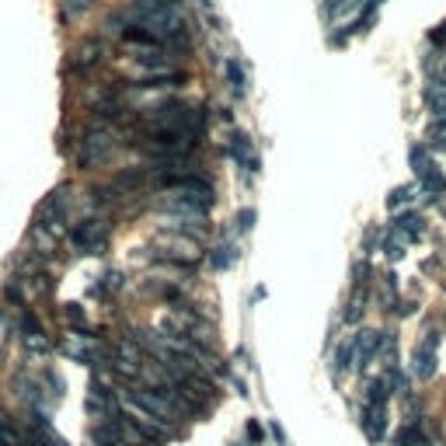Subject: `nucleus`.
<instances>
[{
	"label": "nucleus",
	"instance_id": "1",
	"mask_svg": "<svg viewBox=\"0 0 446 446\" xmlns=\"http://www.w3.org/2000/svg\"><path fill=\"white\" fill-rule=\"evenodd\" d=\"M115 150H119V143H115L112 126H91L81 136V147H77V168L81 171H98L115 157Z\"/></svg>",
	"mask_w": 446,
	"mask_h": 446
},
{
	"label": "nucleus",
	"instance_id": "2",
	"mask_svg": "<svg viewBox=\"0 0 446 446\" xmlns=\"http://www.w3.org/2000/svg\"><path fill=\"white\" fill-rule=\"evenodd\" d=\"M67 206H70V185H60V188H53L46 199H42V206L35 209V230H49V234H63V220H67Z\"/></svg>",
	"mask_w": 446,
	"mask_h": 446
},
{
	"label": "nucleus",
	"instance_id": "3",
	"mask_svg": "<svg viewBox=\"0 0 446 446\" xmlns=\"http://www.w3.org/2000/svg\"><path fill=\"white\" fill-rule=\"evenodd\" d=\"M70 244H74L81 255H94V258L105 255V251H108V223L98 220V216L77 223V227L70 230Z\"/></svg>",
	"mask_w": 446,
	"mask_h": 446
},
{
	"label": "nucleus",
	"instance_id": "4",
	"mask_svg": "<svg viewBox=\"0 0 446 446\" xmlns=\"http://www.w3.org/2000/svg\"><path fill=\"white\" fill-rule=\"evenodd\" d=\"M164 227H168L171 234H181V237H192V241H199V244H206V241H209V234H213V223H209V216H171Z\"/></svg>",
	"mask_w": 446,
	"mask_h": 446
},
{
	"label": "nucleus",
	"instance_id": "5",
	"mask_svg": "<svg viewBox=\"0 0 446 446\" xmlns=\"http://www.w3.org/2000/svg\"><path fill=\"white\" fill-rule=\"evenodd\" d=\"M359 426H362L369 443H383L387 440V405H366Z\"/></svg>",
	"mask_w": 446,
	"mask_h": 446
},
{
	"label": "nucleus",
	"instance_id": "6",
	"mask_svg": "<svg viewBox=\"0 0 446 446\" xmlns=\"http://www.w3.org/2000/svg\"><path fill=\"white\" fill-rule=\"evenodd\" d=\"M332 373L335 380H342L346 373H359V349H356V335L342 339L339 349H335V362H332Z\"/></svg>",
	"mask_w": 446,
	"mask_h": 446
},
{
	"label": "nucleus",
	"instance_id": "7",
	"mask_svg": "<svg viewBox=\"0 0 446 446\" xmlns=\"http://www.w3.org/2000/svg\"><path fill=\"white\" fill-rule=\"evenodd\" d=\"M101 60H105V42L91 39V42H84V46L74 53V60H70V74H84V77H88Z\"/></svg>",
	"mask_w": 446,
	"mask_h": 446
},
{
	"label": "nucleus",
	"instance_id": "8",
	"mask_svg": "<svg viewBox=\"0 0 446 446\" xmlns=\"http://www.w3.org/2000/svg\"><path fill=\"white\" fill-rule=\"evenodd\" d=\"M227 157H230V161H237V164H241V168H248V171H258V157H255L251 136H244V133H234V136L227 140Z\"/></svg>",
	"mask_w": 446,
	"mask_h": 446
},
{
	"label": "nucleus",
	"instance_id": "9",
	"mask_svg": "<svg viewBox=\"0 0 446 446\" xmlns=\"http://www.w3.org/2000/svg\"><path fill=\"white\" fill-rule=\"evenodd\" d=\"M356 349H359V373H362L373 359H380V349H383V332H373V328L359 332V335H356Z\"/></svg>",
	"mask_w": 446,
	"mask_h": 446
},
{
	"label": "nucleus",
	"instance_id": "10",
	"mask_svg": "<svg viewBox=\"0 0 446 446\" xmlns=\"http://www.w3.org/2000/svg\"><path fill=\"white\" fill-rule=\"evenodd\" d=\"M391 230H398V234L412 244V241H419V237L426 234V223H422V216H419V213L405 209V213H394V227H391Z\"/></svg>",
	"mask_w": 446,
	"mask_h": 446
},
{
	"label": "nucleus",
	"instance_id": "11",
	"mask_svg": "<svg viewBox=\"0 0 446 446\" xmlns=\"http://www.w3.org/2000/svg\"><path fill=\"white\" fill-rule=\"evenodd\" d=\"M436 349H429V346H419L415 349V356H412V373L419 376V380H433L436 376Z\"/></svg>",
	"mask_w": 446,
	"mask_h": 446
},
{
	"label": "nucleus",
	"instance_id": "12",
	"mask_svg": "<svg viewBox=\"0 0 446 446\" xmlns=\"http://www.w3.org/2000/svg\"><path fill=\"white\" fill-rule=\"evenodd\" d=\"M223 74H227V84H230V91H234L237 98L248 91V74H244V63H241L237 56H230V60L223 63Z\"/></svg>",
	"mask_w": 446,
	"mask_h": 446
},
{
	"label": "nucleus",
	"instance_id": "13",
	"mask_svg": "<svg viewBox=\"0 0 446 446\" xmlns=\"http://www.w3.org/2000/svg\"><path fill=\"white\" fill-rule=\"evenodd\" d=\"M394 394V387H391V380H387V373H380L376 380H369L366 383V405H387V398Z\"/></svg>",
	"mask_w": 446,
	"mask_h": 446
},
{
	"label": "nucleus",
	"instance_id": "14",
	"mask_svg": "<svg viewBox=\"0 0 446 446\" xmlns=\"http://www.w3.org/2000/svg\"><path fill=\"white\" fill-rule=\"evenodd\" d=\"M237 258H241L237 244H234V241H227V244H220V248H216V251L209 255V265H213L216 272H220V268H230L234 262H237Z\"/></svg>",
	"mask_w": 446,
	"mask_h": 446
},
{
	"label": "nucleus",
	"instance_id": "15",
	"mask_svg": "<svg viewBox=\"0 0 446 446\" xmlns=\"http://www.w3.org/2000/svg\"><path fill=\"white\" fill-rule=\"evenodd\" d=\"M412 202H415V185H398V188L387 195V209H391V213H401V206L408 209Z\"/></svg>",
	"mask_w": 446,
	"mask_h": 446
},
{
	"label": "nucleus",
	"instance_id": "16",
	"mask_svg": "<svg viewBox=\"0 0 446 446\" xmlns=\"http://www.w3.org/2000/svg\"><path fill=\"white\" fill-rule=\"evenodd\" d=\"M405 251H408V241H405L398 230H391V234L383 237V255H387L391 262H401V258H405Z\"/></svg>",
	"mask_w": 446,
	"mask_h": 446
},
{
	"label": "nucleus",
	"instance_id": "17",
	"mask_svg": "<svg viewBox=\"0 0 446 446\" xmlns=\"http://www.w3.org/2000/svg\"><path fill=\"white\" fill-rule=\"evenodd\" d=\"M91 7H94V0H60V14H63V21H77V18H84Z\"/></svg>",
	"mask_w": 446,
	"mask_h": 446
},
{
	"label": "nucleus",
	"instance_id": "18",
	"mask_svg": "<svg viewBox=\"0 0 446 446\" xmlns=\"http://www.w3.org/2000/svg\"><path fill=\"white\" fill-rule=\"evenodd\" d=\"M234 223H237V227H234V237H237V234H248V230L255 227V209H241Z\"/></svg>",
	"mask_w": 446,
	"mask_h": 446
},
{
	"label": "nucleus",
	"instance_id": "19",
	"mask_svg": "<svg viewBox=\"0 0 446 446\" xmlns=\"http://www.w3.org/2000/svg\"><path fill=\"white\" fill-rule=\"evenodd\" d=\"M244 433H248V440H251L255 446H262V443H265V429H262V426H258L255 419H251V422L244 426Z\"/></svg>",
	"mask_w": 446,
	"mask_h": 446
},
{
	"label": "nucleus",
	"instance_id": "20",
	"mask_svg": "<svg viewBox=\"0 0 446 446\" xmlns=\"http://www.w3.org/2000/svg\"><path fill=\"white\" fill-rule=\"evenodd\" d=\"M380 237H383V234H380V230H376V227H369V230H366V244H362V248H366V251H369V248H373V244H376V241H380Z\"/></svg>",
	"mask_w": 446,
	"mask_h": 446
},
{
	"label": "nucleus",
	"instance_id": "21",
	"mask_svg": "<svg viewBox=\"0 0 446 446\" xmlns=\"http://www.w3.org/2000/svg\"><path fill=\"white\" fill-rule=\"evenodd\" d=\"M268 433H272V440H279V446L286 443V433L279 429V422H272V426H268Z\"/></svg>",
	"mask_w": 446,
	"mask_h": 446
},
{
	"label": "nucleus",
	"instance_id": "22",
	"mask_svg": "<svg viewBox=\"0 0 446 446\" xmlns=\"http://www.w3.org/2000/svg\"><path fill=\"white\" fill-rule=\"evenodd\" d=\"M0 359H4V349H0Z\"/></svg>",
	"mask_w": 446,
	"mask_h": 446
},
{
	"label": "nucleus",
	"instance_id": "23",
	"mask_svg": "<svg viewBox=\"0 0 446 446\" xmlns=\"http://www.w3.org/2000/svg\"><path fill=\"white\" fill-rule=\"evenodd\" d=\"M234 446H241V443H234Z\"/></svg>",
	"mask_w": 446,
	"mask_h": 446
}]
</instances>
